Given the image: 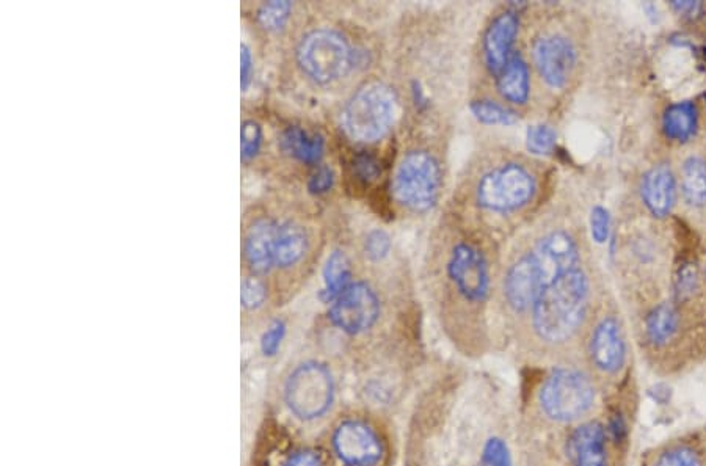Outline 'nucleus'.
Instances as JSON below:
<instances>
[{
    "mask_svg": "<svg viewBox=\"0 0 706 466\" xmlns=\"http://www.w3.org/2000/svg\"><path fill=\"white\" fill-rule=\"evenodd\" d=\"M482 466H512L509 449L503 440L492 438L487 441L482 454Z\"/></svg>",
    "mask_w": 706,
    "mask_h": 466,
    "instance_id": "72a5a7b5",
    "label": "nucleus"
},
{
    "mask_svg": "<svg viewBox=\"0 0 706 466\" xmlns=\"http://www.w3.org/2000/svg\"><path fill=\"white\" fill-rule=\"evenodd\" d=\"M471 112L474 117L484 124H501V126H510L517 121V115L507 107L501 106L498 102L488 101V99H479V101L471 102Z\"/></svg>",
    "mask_w": 706,
    "mask_h": 466,
    "instance_id": "a878e982",
    "label": "nucleus"
},
{
    "mask_svg": "<svg viewBox=\"0 0 706 466\" xmlns=\"http://www.w3.org/2000/svg\"><path fill=\"white\" fill-rule=\"evenodd\" d=\"M498 92L510 104L523 106L529 99L531 81H529L528 63L520 54H514L507 62L506 68L496 77Z\"/></svg>",
    "mask_w": 706,
    "mask_h": 466,
    "instance_id": "6ab92c4d",
    "label": "nucleus"
},
{
    "mask_svg": "<svg viewBox=\"0 0 706 466\" xmlns=\"http://www.w3.org/2000/svg\"><path fill=\"white\" fill-rule=\"evenodd\" d=\"M542 289V278L532 253L521 256L510 266L504 280V295L512 310L520 313L529 308L532 310Z\"/></svg>",
    "mask_w": 706,
    "mask_h": 466,
    "instance_id": "4468645a",
    "label": "nucleus"
},
{
    "mask_svg": "<svg viewBox=\"0 0 706 466\" xmlns=\"http://www.w3.org/2000/svg\"><path fill=\"white\" fill-rule=\"evenodd\" d=\"M697 115L696 104L689 101L677 102L667 107L664 112L663 129L667 139L675 142H688L696 134Z\"/></svg>",
    "mask_w": 706,
    "mask_h": 466,
    "instance_id": "412c9836",
    "label": "nucleus"
},
{
    "mask_svg": "<svg viewBox=\"0 0 706 466\" xmlns=\"http://www.w3.org/2000/svg\"><path fill=\"white\" fill-rule=\"evenodd\" d=\"M283 148L303 164H317L324 156V139L300 128H289L283 134Z\"/></svg>",
    "mask_w": 706,
    "mask_h": 466,
    "instance_id": "4be33fe9",
    "label": "nucleus"
},
{
    "mask_svg": "<svg viewBox=\"0 0 706 466\" xmlns=\"http://www.w3.org/2000/svg\"><path fill=\"white\" fill-rule=\"evenodd\" d=\"M672 7L681 15H696L700 10L699 2H672Z\"/></svg>",
    "mask_w": 706,
    "mask_h": 466,
    "instance_id": "a19ab883",
    "label": "nucleus"
},
{
    "mask_svg": "<svg viewBox=\"0 0 706 466\" xmlns=\"http://www.w3.org/2000/svg\"><path fill=\"white\" fill-rule=\"evenodd\" d=\"M241 289L242 306L247 310H258L266 302L267 289L258 278H245Z\"/></svg>",
    "mask_w": 706,
    "mask_h": 466,
    "instance_id": "c756f323",
    "label": "nucleus"
},
{
    "mask_svg": "<svg viewBox=\"0 0 706 466\" xmlns=\"http://www.w3.org/2000/svg\"><path fill=\"white\" fill-rule=\"evenodd\" d=\"M278 223L269 219L256 220L245 234L244 253L252 272L258 275L269 274L275 266V244H277Z\"/></svg>",
    "mask_w": 706,
    "mask_h": 466,
    "instance_id": "dca6fc26",
    "label": "nucleus"
},
{
    "mask_svg": "<svg viewBox=\"0 0 706 466\" xmlns=\"http://www.w3.org/2000/svg\"><path fill=\"white\" fill-rule=\"evenodd\" d=\"M570 456L575 466H608L605 427L587 423L570 438Z\"/></svg>",
    "mask_w": 706,
    "mask_h": 466,
    "instance_id": "a211bd4d",
    "label": "nucleus"
},
{
    "mask_svg": "<svg viewBox=\"0 0 706 466\" xmlns=\"http://www.w3.org/2000/svg\"><path fill=\"white\" fill-rule=\"evenodd\" d=\"M590 355L600 371L614 374L625 363L626 347L619 322L606 317L595 328L590 339Z\"/></svg>",
    "mask_w": 706,
    "mask_h": 466,
    "instance_id": "2eb2a0df",
    "label": "nucleus"
},
{
    "mask_svg": "<svg viewBox=\"0 0 706 466\" xmlns=\"http://www.w3.org/2000/svg\"><path fill=\"white\" fill-rule=\"evenodd\" d=\"M678 324H680V319H678L674 306L669 303H661L656 306L655 310L648 314L647 324H645L650 343L653 346H664L669 343L670 339L674 338L675 333L678 332Z\"/></svg>",
    "mask_w": 706,
    "mask_h": 466,
    "instance_id": "b1692460",
    "label": "nucleus"
},
{
    "mask_svg": "<svg viewBox=\"0 0 706 466\" xmlns=\"http://www.w3.org/2000/svg\"><path fill=\"white\" fill-rule=\"evenodd\" d=\"M520 19L515 11H504L493 19L484 35V60L488 71L498 77L512 57Z\"/></svg>",
    "mask_w": 706,
    "mask_h": 466,
    "instance_id": "ddd939ff",
    "label": "nucleus"
},
{
    "mask_svg": "<svg viewBox=\"0 0 706 466\" xmlns=\"http://www.w3.org/2000/svg\"><path fill=\"white\" fill-rule=\"evenodd\" d=\"M611 233V215L603 206H595L590 212V234L597 244H605Z\"/></svg>",
    "mask_w": 706,
    "mask_h": 466,
    "instance_id": "2f4dec72",
    "label": "nucleus"
},
{
    "mask_svg": "<svg viewBox=\"0 0 706 466\" xmlns=\"http://www.w3.org/2000/svg\"><path fill=\"white\" fill-rule=\"evenodd\" d=\"M589 303V280L573 269L546 284L532 306L535 332L546 343H564L583 324Z\"/></svg>",
    "mask_w": 706,
    "mask_h": 466,
    "instance_id": "f257e3e1",
    "label": "nucleus"
},
{
    "mask_svg": "<svg viewBox=\"0 0 706 466\" xmlns=\"http://www.w3.org/2000/svg\"><path fill=\"white\" fill-rule=\"evenodd\" d=\"M355 164H357V170L358 173H360L361 178L371 179L374 178L375 175H377V172H379V170H377V164L372 161L371 157H358L357 162H355Z\"/></svg>",
    "mask_w": 706,
    "mask_h": 466,
    "instance_id": "58836bf2",
    "label": "nucleus"
},
{
    "mask_svg": "<svg viewBox=\"0 0 706 466\" xmlns=\"http://www.w3.org/2000/svg\"><path fill=\"white\" fill-rule=\"evenodd\" d=\"M556 132L550 126H531L526 132V146L534 154H548L556 145Z\"/></svg>",
    "mask_w": 706,
    "mask_h": 466,
    "instance_id": "cd10ccee",
    "label": "nucleus"
},
{
    "mask_svg": "<svg viewBox=\"0 0 706 466\" xmlns=\"http://www.w3.org/2000/svg\"><path fill=\"white\" fill-rule=\"evenodd\" d=\"M535 193V179L528 168L509 162L488 170L476 186V201L490 212L518 211Z\"/></svg>",
    "mask_w": 706,
    "mask_h": 466,
    "instance_id": "39448f33",
    "label": "nucleus"
},
{
    "mask_svg": "<svg viewBox=\"0 0 706 466\" xmlns=\"http://www.w3.org/2000/svg\"><path fill=\"white\" fill-rule=\"evenodd\" d=\"M535 264L542 278L543 288L570 270L578 269L579 250L575 239L565 231L546 234L534 252Z\"/></svg>",
    "mask_w": 706,
    "mask_h": 466,
    "instance_id": "f8f14e48",
    "label": "nucleus"
},
{
    "mask_svg": "<svg viewBox=\"0 0 706 466\" xmlns=\"http://www.w3.org/2000/svg\"><path fill=\"white\" fill-rule=\"evenodd\" d=\"M379 316V297L372 291L371 286L363 281L350 284L349 288L332 302V308L328 311L333 325L352 336L368 332L369 328L374 327Z\"/></svg>",
    "mask_w": 706,
    "mask_h": 466,
    "instance_id": "6e6552de",
    "label": "nucleus"
},
{
    "mask_svg": "<svg viewBox=\"0 0 706 466\" xmlns=\"http://www.w3.org/2000/svg\"><path fill=\"white\" fill-rule=\"evenodd\" d=\"M532 57L543 81L551 88H564L575 70V48L562 35L540 37L534 43Z\"/></svg>",
    "mask_w": 706,
    "mask_h": 466,
    "instance_id": "9b49d317",
    "label": "nucleus"
},
{
    "mask_svg": "<svg viewBox=\"0 0 706 466\" xmlns=\"http://www.w3.org/2000/svg\"><path fill=\"white\" fill-rule=\"evenodd\" d=\"M448 275L454 288L468 302H484L490 292V270L485 256L474 245L460 242L452 248Z\"/></svg>",
    "mask_w": 706,
    "mask_h": 466,
    "instance_id": "1a4fd4ad",
    "label": "nucleus"
},
{
    "mask_svg": "<svg viewBox=\"0 0 706 466\" xmlns=\"http://www.w3.org/2000/svg\"><path fill=\"white\" fill-rule=\"evenodd\" d=\"M440 187V165L426 151L408 153L394 176V195L405 208L415 212H427L434 208Z\"/></svg>",
    "mask_w": 706,
    "mask_h": 466,
    "instance_id": "423d86ee",
    "label": "nucleus"
},
{
    "mask_svg": "<svg viewBox=\"0 0 706 466\" xmlns=\"http://www.w3.org/2000/svg\"><path fill=\"white\" fill-rule=\"evenodd\" d=\"M292 5L286 0H273L259 8L258 21L263 29L278 32L283 29L291 16Z\"/></svg>",
    "mask_w": 706,
    "mask_h": 466,
    "instance_id": "bb28decb",
    "label": "nucleus"
},
{
    "mask_svg": "<svg viewBox=\"0 0 706 466\" xmlns=\"http://www.w3.org/2000/svg\"><path fill=\"white\" fill-rule=\"evenodd\" d=\"M308 250V237L297 223L284 222L278 225L275 244V266L289 269L302 261Z\"/></svg>",
    "mask_w": 706,
    "mask_h": 466,
    "instance_id": "aec40b11",
    "label": "nucleus"
},
{
    "mask_svg": "<svg viewBox=\"0 0 706 466\" xmlns=\"http://www.w3.org/2000/svg\"><path fill=\"white\" fill-rule=\"evenodd\" d=\"M641 190L645 206L655 217L663 219L670 214L677 197V184L669 165H656L648 170L642 179Z\"/></svg>",
    "mask_w": 706,
    "mask_h": 466,
    "instance_id": "f3484780",
    "label": "nucleus"
},
{
    "mask_svg": "<svg viewBox=\"0 0 706 466\" xmlns=\"http://www.w3.org/2000/svg\"><path fill=\"white\" fill-rule=\"evenodd\" d=\"M286 336V324L283 321H275L269 325L263 338H261V350L266 357H273L278 354L281 343Z\"/></svg>",
    "mask_w": 706,
    "mask_h": 466,
    "instance_id": "f704fd0d",
    "label": "nucleus"
},
{
    "mask_svg": "<svg viewBox=\"0 0 706 466\" xmlns=\"http://www.w3.org/2000/svg\"><path fill=\"white\" fill-rule=\"evenodd\" d=\"M332 446L339 462L346 466H375L383 456L379 435L357 419H346L336 427Z\"/></svg>",
    "mask_w": 706,
    "mask_h": 466,
    "instance_id": "9d476101",
    "label": "nucleus"
},
{
    "mask_svg": "<svg viewBox=\"0 0 706 466\" xmlns=\"http://www.w3.org/2000/svg\"><path fill=\"white\" fill-rule=\"evenodd\" d=\"M333 183H335V175H333L332 168L321 167L311 176L308 189L314 195H322L332 189Z\"/></svg>",
    "mask_w": 706,
    "mask_h": 466,
    "instance_id": "c9c22d12",
    "label": "nucleus"
},
{
    "mask_svg": "<svg viewBox=\"0 0 706 466\" xmlns=\"http://www.w3.org/2000/svg\"><path fill=\"white\" fill-rule=\"evenodd\" d=\"M653 466H702V462L694 449L674 448L663 452Z\"/></svg>",
    "mask_w": 706,
    "mask_h": 466,
    "instance_id": "7c9ffc66",
    "label": "nucleus"
},
{
    "mask_svg": "<svg viewBox=\"0 0 706 466\" xmlns=\"http://www.w3.org/2000/svg\"><path fill=\"white\" fill-rule=\"evenodd\" d=\"M283 466H324V463L316 452L302 449V451L294 452Z\"/></svg>",
    "mask_w": 706,
    "mask_h": 466,
    "instance_id": "e433bc0d",
    "label": "nucleus"
},
{
    "mask_svg": "<svg viewBox=\"0 0 706 466\" xmlns=\"http://www.w3.org/2000/svg\"><path fill=\"white\" fill-rule=\"evenodd\" d=\"M396 98L382 84L361 87L343 110V128L350 139L371 143L390 131L396 118Z\"/></svg>",
    "mask_w": 706,
    "mask_h": 466,
    "instance_id": "f03ea898",
    "label": "nucleus"
},
{
    "mask_svg": "<svg viewBox=\"0 0 706 466\" xmlns=\"http://www.w3.org/2000/svg\"><path fill=\"white\" fill-rule=\"evenodd\" d=\"M391 250V239L385 231L374 230L368 234L364 241V252L372 261L386 258Z\"/></svg>",
    "mask_w": 706,
    "mask_h": 466,
    "instance_id": "473e14b6",
    "label": "nucleus"
},
{
    "mask_svg": "<svg viewBox=\"0 0 706 466\" xmlns=\"http://www.w3.org/2000/svg\"><path fill=\"white\" fill-rule=\"evenodd\" d=\"M609 430H611L612 437H614V440H616L617 443L625 440L626 424L625 421H623L622 416L616 415L611 419V423H609Z\"/></svg>",
    "mask_w": 706,
    "mask_h": 466,
    "instance_id": "ea45409f",
    "label": "nucleus"
},
{
    "mask_svg": "<svg viewBox=\"0 0 706 466\" xmlns=\"http://www.w3.org/2000/svg\"><path fill=\"white\" fill-rule=\"evenodd\" d=\"M297 62L311 81L332 84L349 73L352 49L341 33L328 29L314 30L299 44Z\"/></svg>",
    "mask_w": 706,
    "mask_h": 466,
    "instance_id": "20e7f679",
    "label": "nucleus"
},
{
    "mask_svg": "<svg viewBox=\"0 0 706 466\" xmlns=\"http://www.w3.org/2000/svg\"><path fill=\"white\" fill-rule=\"evenodd\" d=\"M352 269H350V261L346 253L333 252L328 256L327 263L324 266V291H322V299L325 302H335L339 295L343 294L349 288L352 281Z\"/></svg>",
    "mask_w": 706,
    "mask_h": 466,
    "instance_id": "5701e85b",
    "label": "nucleus"
},
{
    "mask_svg": "<svg viewBox=\"0 0 706 466\" xmlns=\"http://www.w3.org/2000/svg\"><path fill=\"white\" fill-rule=\"evenodd\" d=\"M335 391L332 371L317 361H305L289 374L283 396L295 418L316 421L332 408Z\"/></svg>",
    "mask_w": 706,
    "mask_h": 466,
    "instance_id": "7ed1b4c3",
    "label": "nucleus"
},
{
    "mask_svg": "<svg viewBox=\"0 0 706 466\" xmlns=\"http://www.w3.org/2000/svg\"><path fill=\"white\" fill-rule=\"evenodd\" d=\"M595 401L594 385L583 372L559 369L540 391V405L554 421H575L589 412Z\"/></svg>",
    "mask_w": 706,
    "mask_h": 466,
    "instance_id": "0eeeda50",
    "label": "nucleus"
},
{
    "mask_svg": "<svg viewBox=\"0 0 706 466\" xmlns=\"http://www.w3.org/2000/svg\"><path fill=\"white\" fill-rule=\"evenodd\" d=\"M253 57L247 44L241 46V87L242 92H247L248 85L252 82Z\"/></svg>",
    "mask_w": 706,
    "mask_h": 466,
    "instance_id": "4c0bfd02",
    "label": "nucleus"
},
{
    "mask_svg": "<svg viewBox=\"0 0 706 466\" xmlns=\"http://www.w3.org/2000/svg\"><path fill=\"white\" fill-rule=\"evenodd\" d=\"M683 195L694 208H702L706 204V165L700 157H689L683 165L681 178Z\"/></svg>",
    "mask_w": 706,
    "mask_h": 466,
    "instance_id": "393cba45",
    "label": "nucleus"
},
{
    "mask_svg": "<svg viewBox=\"0 0 706 466\" xmlns=\"http://www.w3.org/2000/svg\"><path fill=\"white\" fill-rule=\"evenodd\" d=\"M241 139L242 161H252L263 143V129L256 121H245L242 124Z\"/></svg>",
    "mask_w": 706,
    "mask_h": 466,
    "instance_id": "c85d7f7f",
    "label": "nucleus"
}]
</instances>
